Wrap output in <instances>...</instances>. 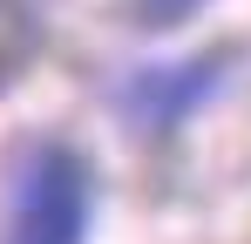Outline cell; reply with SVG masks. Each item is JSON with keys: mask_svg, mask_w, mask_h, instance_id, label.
I'll return each mask as SVG.
<instances>
[{"mask_svg": "<svg viewBox=\"0 0 251 244\" xmlns=\"http://www.w3.org/2000/svg\"><path fill=\"white\" fill-rule=\"evenodd\" d=\"M224 68H231V54H197V61L143 68V75H129V88H123V116L136 122V129L170 136V129L190 122V109H204L210 95H217Z\"/></svg>", "mask_w": 251, "mask_h": 244, "instance_id": "2", "label": "cell"}, {"mask_svg": "<svg viewBox=\"0 0 251 244\" xmlns=\"http://www.w3.org/2000/svg\"><path fill=\"white\" fill-rule=\"evenodd\" d=\"M197 7H210V0H129V21H136L143 34H170V27H183Z\"/></svg>", "mask_w": 251, "mask_h": 244, "instance_id": "4", "label": "cell"}, {"mask_svg": "<svg viewBox=\"0 0 251 244\" xmlns=\"http://www.w3.org/2000/svg\"><path fill=\"white\" fill-rule=\"evenodd\" d=\"M41 41H48V27H41V7L34 0H0V81L21 75L41 54Z\"/></svg>", "mask_w": 251, "mask_h": 244, "instance_id": "3", "label": "cell"}, {"mask_svg": "<svg viewBox=\"0 0 251 244\" xmlns=\"http://www.w3.org/2000/svg\"><path fill=\"white\" fill-rule=\"evenodd\" d=\"M95 217V170L68 143H34L14 170L7 238L0 244H88Z\"/></svg>", "mask_w": 251, "mask_h": 244, "instance_id": "1", "label": "cell"}]
</instances>
